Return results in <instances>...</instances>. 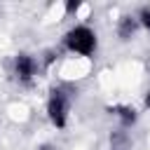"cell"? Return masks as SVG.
<instances>
[{
    "instance_id": "6",
    "label": "cell",
    "mask_w": 150,
    "mask_h": 150,
    "mask_svg": "<svg viewBox=\"0 0 150 150\" xmlns=\"http://www.w3.org/2000/svg\"><path fill=\"white\" fill-rule=\"evenodd\" d=\"M141 19H143V23L150 28V9H143V12H141Z\"/></svg>"
},
{
    "instance_id": "1",
    "label": "cell",
    "mask_w": 150,
    "mask_h": 150,
    "mask_svg": "<svg viewBox=\"0 0 150 150\" xmlns=\"http://www.w3.org/2000/svg\"><path fill=\"white\" fill-rule=\"evenodd\" d=\"M66 42H68V47H70L73 52H77V54H91V49H94V45H96V38H94V33H91L87 26H77V28H73V30L68 33Z\"/></svg>"
},
{
    "instance_id": "7",
    "label": "cell",
    "mask_w": 150,
    "mask_h": 150,
    "mask_svg": "<svg viewBox=\"0 0 150 150\" xmlns=\"http://www.w3.org/2000/svg\"><path fill=\"white\" fill-rule=\"evenodd\" d=\"M77 7H80V2H77V0H70V2H68V12H75Z\"/></svg>"
},
{
    "instance_id": "8",
    "label": "cell",
    "mask_w": 150,
    "mask_h": 150,
    "mask_svg": "<svg viewBox=\"0 0 150 150\" xmlns=\"http://www.w3.org/2000/svg\"><path fill=\"white\" fill-rule=\"evenodd\" d=\"M148 108H150V94H148Z\"/></svg>"
},
{
    "instance_id": "5",
    "label": "cell",
    "mask_w": 150,
    "mask_h": 150,
    "mask_svg": "<svg viewBox=\"0 0 150 150\" xmlns=\"http://www.w3.org/2000/svg\"><path fill=\"white\" fill-rule=\"evenodd\" d=\"M122 112H124V115H122V117H124V122H134V117H136V115H134V110H127V108H124Z\"/></svg>"
},
{
    "instance_id": "4",
    "label": "cell",
    "mask_w": 150,
    "mask_h": 150,
    "mask_svg": "<svg viewBox=\"0 0 150 150\" xmlns=\"http://www.w3.org/2000/svg\"><path fill=\"white\" fill-rule=\"evenodd\" d=\"M134 30H136V21L129 19V16H124V19H122V26H120V35L127 40V38H131Z\"/></svg>"
},
{
    "instance_id": "2",
    "label": "cell",
    "mask_w": 150,
    "mask_h": 150,
    "mask_svg": "<svg viewBox=\"0 0 150 150\" xmlns=\"http://www.w3.org/2000/svg\"><path fill=\"white\" fill-rule=\"evenodd\" d=\"M49 117L56 127H63L66 122V98L61 91H54L52 94V101H49Z\"/></svg>"
},
{
    "instance_id": "3",
    "label": "cell",
    "mask_w": 150,
    "mask_h": 150,
    "mask_svg": "<svg viewBox=\"0 0 150 150\" xmlns=\"http://www.w3.org/2000/svg\"><path fill=\"white\" fill-rule=\"evenodd\" d=\"M16 73H19V77H23V80H28L30 75H33V61H30V56H19L16 59Z\"/></svg>"
}]
</instances>
